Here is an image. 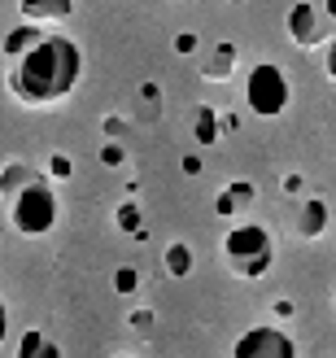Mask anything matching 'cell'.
<instances>
[{
	"label": "cell",
	"mask_w": 336,
	"mask_h": 358,
	"mask_svg": "<svg viewBox=\"0 0 336 358\" xmlns=\"http://www.w3.org/2000/svg\"><path fill=\"white\" fill-rule=\"evenodd\" d=\"M232 70H236V44H219V48H214V62H205L201 75H205V79H227Z\"/></svg>",
	"instance_id": "cell-12"
},
{
	"label": "cell",
	"mask_w": 336,
	"mask_h": 358,
	"mask_svg": "<svg viewBox=\"0 0 336 358\" xmlns=\"http://www.w3.org/2000/svg\"><path fill=\"white\" fill-rule=\"evenodd\" d=\"M192 131H197L201 145H214V140H219V114L210 110V105H205V110H197V118H192Z\"/></svg>",
	"instance_id": "cell-14"
},
{
	"label": "cell",
	"mask_w": 336,
	"mask_h": 358,
	"mask_svg": "<svg viewBox=\"0 0 336 358\" xmlns=\"http://www.w3.org/2000/svg\"><path fill=\"white\" fill-rule=\"evenodd\" d=\"M223 258H227V271L232 275L258 280V275H267L271 262H275V241L262 223H236L223 236Z\"/></svg>",
	"instance_id": "cell-2"
},
{
	"label": "cell",
	"mask_w": 336,
	"mask_h": 358,
	"mask_svg": "<svg viewBox=\"0 0 336 358\" xmlns=\"http://www.w3.org/2000/svg\"><path fill=\"white\" fill-rule=\"evenodd\" d=\"M288 35H293V44H302V48H328L332 35H336V9L314 5V0L293 5L288 9Z\"/></svg>",
	"instance_id": "cell-5"
},
{
	"label": "cell",
	"mask_w": 336,
	"mask_h": 358,
	"mask_svg": "<svg viewBox=\"0 0 336 358\" xmlns=\"http://www.w3.org/2000/svg\"><path fill=\"white\" fill-rule=\"evenodd\" d=\"M13 358H61V345L52 341L48 332L31 328V332H22V341H17V354Z\"/></svg>",
	"instance_id": "cell-8"
},
{
	"label": "cell",
	"mask_w": 336,
	"mask_h": 358,
	"mask_svg": "<svg viewBox=\"0 0 336 358\" xmlns=\"http://www.w3.org/2000/svg\"><path fill=\"white\" fill-rule=\"evenodd\" d=\"M244 101L258 118H279L288 110V79L275 62H258L244 79Z\"/></svg>",
	"instance_id": "cell-4"
},
{
	"label": "cell",
	"mask_w": 336,
	"mask_h": 358,
	"mask_svg": "<svg viewBox=\"0 0 336 358\" xmlns=\"http://www.w3.org/2000/svg\"><path fill=\"white\" fill-rule=\"evenodd\" d=\"M57 219H61V201L40 175H35L22 192L9 196V223L22 231V236H44V231H52Z\"/></svg>",
	"instance_id": "cell-3"
},
{
	"label": "cell",
	"mask_w": 336,
	"mask_h": 358,
	"mask_svg": "<svg viewBox=\"0 0 336 358\" xmlns=\"http://www.w3.org/2000/svg\"><path fill=\"white\" fill-rule=\"evenodd\" d=\"M175 48H180V52H192V48H197V35H180V40H175Z\"/></svg>",
	"instance_id": "cell-20"
},
{
	"label": "cell",
	"mask_w": 336,
	"mask_h": 358,
	"mask_svg": "<svg viewBox=\"0 0 336 358\" xmlns=\"http://www.w3.org/2000/svg\"><path fill=\"white\" fill-rule=\"evenodd\" d=\"M323 231H328V201H323V196H306L302 214H297V236L319 241Z\"/></svg>",
	"instance_id": "cell-7"
},
{
	"label": "cell",
	"mask_w": 336,
	"mask_h": 358,
	"mask_svg": "<svg viewBox=\"0 0 336 358\" xmlns=\"http://www.w3.org/2000/svg\"><path fill=\"white\" fill-rule=\"evenodd\" d=\"M83 75V52L66 35H48L27 48L22 57L9 62V92L22 105H57L75 92V83Z\"/></svg>",
	"instance_id": "cell-1"
},
{
	"label": "cell",
	"mask_w": 336,
	"mask_h": 358,
	"mask_svg": "<svg viewBox=\"0 0 336 358\" xmlns=\"http://www.w3.org/2000/svg\"><path fill=\"white\" fill-rule=\"evenodd\" d=\"M232 358H297V345H293L288 332H279L271 324H258V328L236 336Z\"/></svg>",
	"instance_id": "cell-6"
},
{
	"label": "cell",
	"mask_w": 336,
	"mask_h": 358,
	"mask_svg": "<svg viewBox=\"0 0 336 358\" xmlns=\"http://www.w3.org/2000/svg\"><path fill=\"white\" fill-rule=\"evenodd\" d=\"M114 289H118L122 297H131V293L140 289V275H136V266H118V271H114Z\"/></svg>",
	"instance_id": "cell-15"
},
{
	"label": "cell",
	"mask_w": 336,
	"mask_h": 358,
	"mask_svg": "<svg viewBox=\"0 0 336 358\" xmlns=\"http://www.w3.org/2000/svg\"><path fill=\"white\" fill-rule=\"evenodd\" d=\"M118 227L122 231H131V236H140V206H118Z\"/></svg>",
	"instance_id": "cell-17"
},
{
	"label": "cell",
	"mask_w": 336,
	"mask_h": 358,
	"mask_svg": "<svg viewBox=\"0 0 336 358\" xmlns=\"http://www.w3.org/2000/svg\"><path fill=\"white\" fill-rule=\"evenodd\" d=\"M9 336V310H5V301H0V341Z\"/></svg>",
	"instance_id": "cell-21"
},
{
	"label": "cell",
	"mask_w": 336,
	"mask_h": 358,
	"mask_svg": "<svg viewBox=\"0 0 336 358\" xmlns=\"http://www.w3.org/2000/svg\"><path fill=\"white\" fill-rule=\"evenodd\" d=\"M101 157H105V166H122V162H127V153H122L118 145H110V149H105Z\"/></svg>",
	"instance_id": "cell-19"
},
{
	"label": "cell",
	"mask_w": 336,
	"mask_h": 358,
	"mask_svg": "<svg viewBox=\"0 0 336 358\" xmlns=\"http://www.w3.org/2000/svg\"><path fill=\"white\" fill-rule=\"evenodd\" d=\"M31 179H35V171H31L27 162H9L5 171H0V196L9 201V196H13V192H22Z\"/></svg>",
	"instance_id": "cell-11"
},
{
	"label": "cell",
	"mask_w": 336,
	"mask_h": 358,
	"mask_svg": "<svg viewBox=\"0 0 336 358\" xmlns=\"http://www.w3.org/2000/svg\"><path fill=\"white\" fill-rule=\"evenodd\" d=\"M70 13H75L70 0H27V5H22V22L35 27V17H70Z\"/></svg>",
	"instance_id": "cell-10"
},
{
	"label": "cell",
	"mask_w": 336,
	"mask_h": 358,
	"mask_svg": "<svg viewBox=\"0 0 336 358\" xmlns=\"http://www.w3.org/2000/svg\"><path fill=\"white\" fill-rule=\"evenodd\" d=\"M166 271H170L175 280H184V275L192 271V249H188L184 241H175V245L166 249Z\"/></svg>",
	"instance_id": "cell-13"
},
{
	"label": "cell",
	"mask_w": 336,
	"mask_h": 358,
	"mask_svg": "<svg viewBox=\"0 0 336 358\" xmlns=\"http://www.w3.org/2000/svg\"><path fill=\"white\" fill-rule=\"evenodd\" d=\"M40 40H44V31H40V27H31V22L13 27V31L5 35V57H9V62H13V57H22V52H27V48H35Z\"/></svg>",
	"instance_id": "cell-9"
},
{
	"label": "cell",
	"mask_w": 336,
	"mask_h": 358,
	"mask_svg": "<svg viewBox=\"0 0 336 358\" xmlns=\"http://www.w3.org/2000/svg\"><path fill=\"white\" fill-rule=\"evenodd\" d=\"M244 201H254V184H236V188H227V192H223V201H219V210H232V206H244Z\"/></svg>",
	"instance_id": "cell-16"
},
{
	"label": "cell",
	"mask_w": 336,
	"mask_h": 358,
	"mask_svg": "<svg viewBox=\"0 0 336 358\" xmlns=\"http://www.w3.org/2000/svg\"><path fill=\"white\" fill-rule=\"evenodd\" d=\"M48 162H52L48 171H52V175H57V179H66V175H70V157H66V153H52V157H48Z\"/></svg>",
	"instance_id": "cell-18"
}]
</instances>
